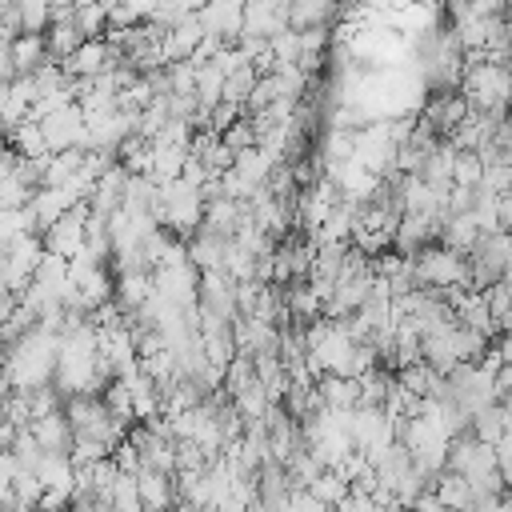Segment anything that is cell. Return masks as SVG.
Returning <instances> with one entry per match:
<instances>
[{
    "mask_svg": "<svg viewBox=\"0 0 512 512\" xmlns=\"http://www.w3.org/2000/svg\"><path fill=\"white\" fill-rule=\"evenodd\" d=\"M316 396H320V404L332 408V412H356V408H360V380L324 376V380H316Z\"/></svg>",
    "mask_w": 512,
    "mask_h": 512,
    "instance_id": "obj_6",
    "label": "cell"
},
{
    "mask_svg": "<svg viewBox=\"0 0 512 512\" xmlns=\"http://www.w3.org/2000/svg\"><path fill=\"white\" fill-rule=\"evenodd\" d=\"M20 4V32L24 36H40L44 28H52V8L44 0H16Z\"/></svg>",
    "mask_w": 512,
    "mask_h": 512,
    "instance_id": "obj_13",
    "label": "cell"
},
{
    "mask_svg": "<svg viewBox=\"0 0 512 512\" xmlns=\"http://www.w3.org/2000/svg\"><path fill=\"white\" fill-rule=\"evenodd\" d=\"M60 512H68V508H60Z\"/></svg>",
    "mask_w": 512,
    "mask_h": 512,
    "instance_id": "obj_20",
    "label": "cell"
},
{
    "mask_svg": "<svg viewBox=\"0 0 512 512\" xmlns=\"http://www.w3.org/2000/svg\"><path fill=\"white\" fill-rule=\"evenodd\" d=\"M416 512H448V508L436 500V492H424V496L416 500Z\"/></svg>",
    "mask_w": 512,
    "mask_h": 512,
    "instance_id": "obj_18",
    "label": "cell"
},
{
    "mask_svg": "<svg viewBox=\"0 0 512 512\" xmlns=\"http://www.w3.org/2000/svg\"><path fill=\"white\" fill-rule=\"evenodd\" d=\"M284 512H328V508H324L308 488H292V496H288Z\"/></svg>",
    "mask_w": 512,
    "mask_h": 512,
    "instance_id": "obj_16",
    "label": "cell"
},
{
    "mask_svg": "<svg viewBox=\"0 0 512 512\" xmlns=\"http://www.w3.org/2000/svg\"><path fill=\"white\" fill-rule=\"evenodd\" d=\"M140 504L144 512H168L172 508V476L164 472H140Z\"/></svg>",
    "mask_w": 512,
    "mask_h": 512,
    "instance_id": "obj_9",
    "label": "cell"
},
{
    "mask_svg": "<svg viewBox=\"0 0 512 512\" xmlns=\"http://www.w3.org/2000/svg\"><path fill=\"white\" fill-rule=\"evenodd\" d=\"M416 280L428 288H472V264L452 248H424L416 260ZM476 292V288H472Z\"/></svg>",
    "mask_w": 512,
    "mask_h": 512,
    "instance_id": "obj_1",
    "label": "cell"
},
{
    "mask_svg": "<svg viewBox=\"0 0 512 512\" xmlns=\"http://www.w3.org/2000/svg\"><path fill=\"white\" fill-rule=\"evenodd\" d=\"M468 116H472L468 96H448V92H440V96H432L428 108H424V128H432L436 136H440V132L452 136Z\"/></svg>",
    "mask_w": 512,
    "mask_h": 512,
    "instance_id": "obj_4",
    "label": "cell"
},
{
    "mask_svg": "<svg viewBox=\"0 0 512 512\" xmlns=\"http://www.w3.org/2000/svg\"><path fill=\"white\" fill-rule=\"evenodd\" d=\"M436 500L448 512H472L476 508V488L460 476V472H440L436 476Z\"/></svg>",
    "mask_w": 512,
    "mask_h": 512,
    "instance_id": "obj_8",
    "label": "cell"
},
{
    "mask_svg": "<svg viewBox=\"0 0 512 512\" xmlns=\"http://www.w3.org/2000/svg\"><path fill=\"white\" fill-rule=\"evenodd\" d=\"M108 20H112V8H104V4H76V28L84 32V40H96Z\"/></svg>",
    "mask_w": 512,
    "mask_h": 512,
    "instance_id": "obj_15",
    "label": "cell"
},
{
    "mask_svg": "<svg viewBox=\"0 0 512 512\" xmlns=\"http://www.w3.org/2000/svg\"><path fill=\"white\" fill-rule=\"evenodd\" d=\"M472 436H476L480 444H492V448H496V444L508 436V424H504V408H496V404H492V408H484L480 416H472Z\"/></svg>",
    "mask_w": 512,
    "mask_h": 512,
    "instance_id": "obj_11",
    "label": "cell"
},
{
    "mask_svg": "<svg viewBox=\"0 0 512 512\" xmlns=\"http://www.w3.org/2000/svg\"><path fill=\"white\" fill-rule=\"evenodd\" d=\"M508 504H512V484H508Z\"/></svg>",
    "mask_w": 512,
    "mask_h": 512,
    "instance_id": "obj_19",
    "label": "cell"
},
{
    "mask_svg": "<svg viewBox=\"0 0 512 512\" xmlns=\"http://www.w3.org/2000/svg\"><path fill=\"white\" fill-rule=\"evenodd\" d=\"M496 392H500V396H512V364H504V368L496 372Z\"/></svg>",
    "mask_w": 512,
    "mask_h": 512,
    "instance_id": "obj_17",
    "label": "cell"
},
{
    "mask_svg": "<svg viewBox=\"0 0 512 512\" xmlns=\"http://www.w3.org/2000/svg\"><path fill=\"white\" fill-rule=\"evenodd\" d=\"M32 436L40 440L44 452H56V456H72V444H76V428L68 424L64 412H52L44 420L32 424Z\"/></svg>",
    "mask_w": 512,
    "mask_h": 512,
    "instance_id": "obj_5",
    "label": "cell"
},
{
    "mask_svg": "<svg viewBox=\"0 0 512 512\" xmlns=\"http://www.w3.org/2000/svg\"><path fill=\"white\" fill-rule=\"evenodd\" d=\"M200 276H204L200 268L176 264V268H156L152 284H156V296H164L168 304L192 312V308H200Z\"/></svg>",
    "mask_w": 512,
    "mask_h": 512,
    "instance_id": "obj_3",
    "label": "cell"
},
{
    "mask_svg": "<svg viewBox=\"0 0 512 512\" xmlns=\"http://www.w3.org/2000/svg\"><path fill=\"white\" fill-rule=\"evenodd\" d=\"M484 172H488V164H484V156H480V152H460V156H456L452 184H456V188H472V192H480Z\"/></svg>",
    "mask_w": 512,
    "mask_h": 512,
    "instance_id": "obj_12",
    "label": "cell"
},
{
    "mask_svg": "<svg viewBox=\"0 0 512 512\" xmlns=\"http://www.w3.org/2000/svg\"><path fill=\"white\" fill-rule=\"evenodd\" d=\"M308 492H312L324 508H340V504L348 500V480H340L336 472H324L320 480H312V484H308Z\"/></svg>",
    "mask_w": 512,
    "mask_h": 512,
    "instance_id": "obj_14",
    "label": "cell"
},
{
    "mask_svg": "<svg viewBox=\"0 0 512 512\" xmlns=\"http://www.w3.org/2000/svg\"><path fill=\"white\" fill-rule=\"evenodd\" d=\"M444 248H452V252H468L472 256V248L484 240V228H480V220H476V212H464V216H448L444 220Z\"/></svg>",
    "mask_w": 512,
    "mask_h": 512,
    "instance_id": "obj_7",
    "label": "cell"
},
{
    "mask_svg": "<svg viewBox=\"0 0 512 512\" xmlns=\"http://www.w3.org/2000/svg\"><path fill=\"white\" fill-rule=\"evenodd\" d=\"M84 44H88V40H84V32L76 28V20H56V24L48 28V52H52L56 60L76 56Z\"/></svg>",
    "mask_w": 512,
    "mask_h": 512,
    "instance_id": "obj_10",
    "label": "cell"
},
{
    "mask_svg": "<svg viewBox=\"0 0 512 512\" xmlns=\"http://www.w3.org/2000/svg\"><path fill=\"white\" fill-rule=\"evenodd\" d=\"M88 216H92V204H76L68 216H60L48 232H44V248L64 256V260H76L84 248H88Z\"/></svg>",
    "mask_w": 512,
    "mask_h": 512,
    "instance_id": "obj_2",
    "label": "cell"
}]
</instances>
